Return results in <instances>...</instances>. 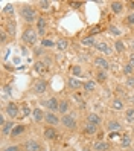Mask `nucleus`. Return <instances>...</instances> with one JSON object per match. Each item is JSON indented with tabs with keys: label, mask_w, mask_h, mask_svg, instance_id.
<instances>
[{
	"label": "nucleus",
	"mask_w": 134,
	"mask_h": 151,
	"mask_svg": "<svg viewBox=\"0 0 134 151\" xmlns=\"http://www.w3.org/2000/svg\"><path fill=\"white\" fill-rule=\"evenodd\" d=\"M64 151H76L75 148H67V150H64Z\"/></svg>",
	"instance_id": "nucleus-53"
},
{
	"label": "nucleus",
	"mask_w": 134,
	"mask_h": 151,
	"mask_svg": "<svg viewBox=\"0 0 134 151\" xmlns=\"http://www.w3.org/2000/svg\"><path fill=\"white\" fill-rule=\"evenodd\" d=\"M122 23L125 28L128 29H134V12H127L122 17Z\"/></svg>",
	"instance_id": "nucleus-42"
},
{
	"label": "nucleus",
	"mask_w": 134,
	"mask_h": 151,
	"mask_svg": "<svg viewBox=\"0 0 134 151\" xmlns=\"http://www.w3.org/2000/svg\"><path fill=\"white\" fill-rule=\"evenodd\" d=\"M44 116H46V110H44L41 105L34 107L32 114H31V119H32L34 124H37V125H40V124H44Z\"/></svg>",
	"instance_id": "nucleus-26"
},
{
	"label": "nucleus",
	"mask_w": 134,
	"mask_h": 151,
	"mask_svg": "<svg viewBox=\"0 0 134 151\" xmlns=\"http://www.w3.org/2000/svg\"><path fill=\"white\" fill-rule=\"evenodd\" d=\"M123 121L127 124H130V125L134 124V105H128V107L125 109V111H123Z\"/></svg>",
	"instance_id": "nucleus-39"
},
{
	"label": "nucleus",
	"mask_w": 134,
	"mask_h": 151,
	"mask_svg": "<svg viewBox=\"0 0 134 151\" xmlns=\"http://www.w3.org/2000/svg\"><path fill=\"white\" fill-rule=\"evenodd\" d=\"M123 151H134V147H131V148H128V150H123Z\"/></svg>",
	"instance_id": "nucleus-54"
},
{
	"label": "nucleus",
	"mask_w": 134,
	"mask_h": 151,
	"mask_svg": "<svg viewBox=\"0 0 134 151\" xmlns=\"http://www.w3.org/2000/svg\"><path fill=\"white\" fill-rule=\"evenodd\" d=\"M97 41H99V38L97 37H90V35H84V37L81 38V41H79V44H81L82 47H88V49H93Z\"/></svg>",
	"instance_id": "nucleus-33"
},
{
	"label": "nucleus",
	"mask_w": 134,
	"mask_h": 151,
	"mask_svg": "<svg viewBox=\"0 0 134 151\" xmlns=\"http://www.w3.org/2000/svg\"><path fill=\"white\" fill-rule=\"evenodd\" d=\"M2 151H24L23 142H6V144H2Z\"/></svg>",
	"instance_id": "nucleus-34"
},
{
	"label": "nucleus",
	"mask_w": 134,
	"mask_h": 151,
	"mask_svg": "<svg viewBox=\"0 0 134 151\" xmlns=\"http://www.w3.org/2000/svg\"><path fill=\"white\" fill-rule=\"evenodd\" d=\"M34 5L38 8L41 14H47L52 9V2H49V0H37V2H34Z\"/></svg>",
	"instance_id": "nucleus-35"
},
{
	"label": "nucleus",
	"mask_w": 134,
	"mask_h": 151,
	"mask_svg": "<svg viewBox=\"0 0 134 151\" xmlns=\"http://www.w3.org/2000/svg\"><path fill=\"white\" fill-rule=\"evenodd\" d=\"M113 47H114V52L116 55H127L130 49H128V43L125 41L123 38H116L113 41Z\"/></svg>",
	"instance_id": "nucleus-25"
},
{
	"label": "nucleus",
	"mask_w": 134,
	"mask_h": 151,
	"mask_svg": "<svg viewBox=\"0 0 134 151\" xmlns=\"http://www.w3.org/2000/svg\"><path fill=\"white\" fill-rule=\"evenodd\" d=\"M125 6H127V12H134V0H127Z\"/></svg>",
	"instance_id": "nucleus-47"
},
{
	"label": "nucleus",
	"mask_w": 134,
	"mask_h": 151,
	"mask_svg": "<svg viewBox=\"0 0 134 151\" xmlns=\"http://www.w3.org/2000/svg\"><path fill=\"white\" fill-rule=\"evenodd\" d=\"M0 29H3L14 41L17 38V35H19V22H17L15 17L14 19H2V26H0Z\"/></svg>",
	"instance_id": "nucleus-11"
},
{
	"label": "nucleus",
	"mask_w": 134,
	"mask_h": 151,
	"mask_svg": "<svg viewBox=\"0 0 134 151\" xmlns=\"http://www.w3.org/2000/svg\"><path fill=\"white\" fill-rule=\"evenodd\" d=\"M32 110H34V109L29 107V104L24 102V104L21 105V116H23V118H29L31 114H32Z\"/></svg>",
	"instance_id": "nucleus-45"
},
{
	"label": "nucleus",
	"mask_w": 134,
	"mask_h": 151,
	"mask_svg": "<svg viewBox=\"0 0 134 151\" xmlns=\"http://www.w3.org/2000/svg\"><path fill=\"white\" fill-rule=\"evenodd\" d=\"M127 101L123 99V98H119V96H111V99L108 102V109L113 110V111H118V113H123L125 109H127Z\"/></svg>",
	"instance_id": "nucleus-21"
},
{
	"label": "nucleus",
	"mask_w": 134,
	"mask_h": 151,
	"mask_svg": "<svg viewBox=\"0 0 134 151\" xmlns=\"http://www.w3.org/2000/svg\"><path fill=\"white\" fill-rule=\"evenodd\" d=\"M32 70L37 75H40L41 78H44V75H47L49 73V70H50V67L44 63L43 60H35L34 61V66H32Z\"/></svg>",
	"instance_id": "nucleus-27"
},
{
	"label": "nucleus",
	"mask_w": 134,
	"mask_h": 151,
	"mask_svg": "<svg viewBox=\"0 0 134 151\" xmlns=\"http://www.w3.org/2000/svg\"><path fill=\"white\" fill-rule=\"evenodd\" d=\"M123 86L127 87V90H134V75L133 76H128V78H125L123 79Z\"/></svg>",
	"instance_id": "nucleus-44"
},
{
	"label": "nucleus",
	"mask_w": 134,
	"mask_h": 151,
	"mask_svg": "<svg viewBox=\"0 0 134 151\" xmlns=\"http://www.w3.org/2000/svg\"><path fill=\"white\" fill-rule=\"evenodd\" d=\"M44 125H50V127L61 128V116H59V113L46 111V116H44Z\"/></svg>",
	"instance_id": "nucleus-22"
},
{
	"label": "nucleus",
	"mask_w": 134,
	"mask_h": 151,
	"mask_svg": "<svg viewBox=\"0 0 134 151\" xmlns=\"http://www.w3.org/2000/svg\"><path fill=\"white\" fill-rule=\"evenodd\" d=\"M40 44L44 47V49H47V50H52V49H57V40H53L50 37H44L40 40Z\"/></svg>",
	"instance_id": "nucleus-40"
},
{
	"label": "nucleus",
	"mask_w": 134,
	"mask_h": 151,
	"mask_svg": "<svg viewBox=\"0 0 134 151\" xmlns=\"http://www.w3.org/2000/svg\"><path fill=\"white\" fill-rule=\"evenodd\" d=\"M20 43L21 46L34 49L40 44V35L35 29V26H23L20 32Z\"/></svg>",
	"instance_id": "nucleus-3"
},
{
	"label": "nucleus",
	"mask_w": 134,
	"mask_h": 151,
	"mask_svg": "<svg viewBox=\"0 0 134 151\" xmlns=\"http://www.w3.org/2000/svg\"><path fill=\"white\" fill-rule=\"evenodd\" d=\"M84 122L93 124V125H97V127H104L105 118L102 116L99 111H87L84 114Z\"/></svg>",
	"instance_id": "nucleus-20"
},
{
	"label": "nucleus",
	"mask_w": 134,
	"mask_h": 151,
	"mask_svg": "<svg viewBox=\"0 0 134 151\" xmlns=\"http://www.w3.org/2000/svg\"><path fill=\"white\" fill-rule=\"evenodd\" d=\"M24 151H47V144L40 136H29L23 140Z\"/></svg>",
	"instance_id": "nucleus-6"
},
{
	"label": "nucleus",
	"mask_w": 134,
	"mask_h": 151,
	"mask_svg": "<svg viewBox=\"0 0 134 151\" xmlns=\"http://www.w3.org/2000/svg\"><path fill=\"white\" fill-rule=\"evenodd\" d=\"M69 75L70 76H75V78H79V79H88L90 78V75H88L87 72V69H84L82 64H79V63H72L69 66Z\"/></svg>",
	"instance_id": "nucleus-18"
},
{
	"label": "nucleus",
	"mask_w": 134,
	"mask_h": 151,
	"mask_svg": "<svg viewBox=\"0 0 134 151\" xmlns=\"http://www.w3.org/2000/svg\"><path fill=\"white\" fill-rule=\"evenodd\" d=\"M50 28V17L47 14H40L37 23H35V29H37L38 35H40V40L47 37V31Z\"/></svg>",
	"instance_id": "nucleus-13"
},
{
	"label": "nucleus",
	"mask_w": 134,
	"mask_h": 151,
	"mask_svg": "<svg viewBox=\"0 0 134 151\" xmlns=\"http://www.w3.org/2000/svg\"><path fill=\"white\" fill-rule=\"evenodd\" d=\"M127 43H128V49H130V52H134V38L128 40Z\"/></svg>",
	"instance_id": "nucleus-51"
},
{
	"label": "nucleus",
	"mask_w": 134,
	"mask_h": 151,
	"mask_svg": "<svg viewBox=\"0 0 134 151\" xmlns=\"http://www.w3.org/2000/svg\"><path fill=\"white\" fill-rule=\"evenodd\" d=\"M92 67L93 69H102V70H107V72H110L113 69V64L110 58H107L104 55H93L92 57Z\"/></svg>",
	"instance_id": "nucleus-15"
},
{
	"label": "nucleus",
	"mask_w": 134,
	"mask_h": 151,
	"mask_svg": "<svg viewBox=\"0 0 134 151\" xmlns=\"http://www.w3.org/2000/svg\"><path fill=\"white\" fill-rule=\"evenodd\" d=\"M41 137L46 144L53 148V147H59L61 139H62V131L57 127H50V125H44L41 128Z\"/></svg>",
	"instance_id": "nucleus-5"
},
{
	"label": "nucleus",
	"mask_w": 134,
	"mask_h": 151,
	"mask_svg": "<svg viewBox=\"0 0 134 151\" xmlns=\"http://www.w3.org/2000/svg\"><path fill=\"white\" fill-rule=\"evenodd\" d=\"M3 52H5V54H3V57H2V63H8V58H9V55H11V47L5 49Z\"/></svg>",
	"instance_id": "nucleus-48"
},
{
	"label": "nucleus",
	"mask_w": 134,
	"mask_h": 151,
	"mask_svg": "<svg viewBox=\"0 0 134 151\" xmlns=\"http://www.w3.org/2000/svg\"><path fill=\"white\" fill-rule=\"evenodd\" d=\"M70 47V38L69 37H58L57 38V50L58 52H66Z\"/></svg>",
	"instance_id": "nucleus-36"
},
{
	"label": "nucleus",
	"mask_w": 134,
	"mask_h": 151,
	"mask_svg": "<svg viewBox=\"0 0 134 151\" xmlns=\"http://www.w3.org/2000/svg\"><path fill=\"white\" fill-rule=\"evenodd\" d=\"M49 151H62L59 147H53V148H49Z\"/></svg>",
	"instance_id": "nucleus-52"
},
{
	"label": "nucleus",
	"mask_w": 134,
	"mask_h": 151,
	"mask_svg": "<svg viewBox=\"0 0 134 151\" xmlns=\"http://www.w3.org/2000/svg\"><path fill=\"white\" fill-rule=\"evenodd\" d=\"M97 90H99V86H97V83L95 81V79L88 78L84 81V86H82V93L85 96H93L97 93Z\"/></svg>",
	"instance_id": "nucleus-23"
},
{
	"label": "nucleus",
	"mask_w": 134,
	"mask_h": 151,
	"mask_svg": "<svg viewBox=\"0 0 134 151\" xmlns=\"http://www.w3.org/2000/svg\"><path fill=\"white\" fill-rule=\"evenodd\" d=\"M82 86H84V79H79L75 76H66L64 79V87L66 90L70 93H76V92H81L82 90Z\"/></svg>",
	"instance_id": "nucleus-14"
},
{
	"label": "nucleus",
	"mask_w": 134,
	"mask_h": 151,
	"mask_svg": "<svg viewBox=\"0 0 134 151\" xmlns=\"http://www.w3.org/2000/svg\"><path fill=\"white\" fill-rule=\"evenodd\" d=\"M2 92H3V98H12V84L11 81H3L2 83Z\"/></svg>",
	"instance_id": "nucleus-43"
},
{
	"label": "nucleus",
	"mask_w": 134,
	"mask_h": 151,
	"mask_svg": "<svg viewBox=\"0 0 134 151\" xmlns=\"http://www.w3.org/2000/svg\"><path fill=\"white\" fill-rule=\"evenodd\" d=\"M92 147L95 151H113V142L110 139H104V140H93Z\"/></svg>",
	"instance_id": "nucleus-28"
},
{
	"label": "nucleus",
	"mask_w": 134,
	"mask_h": 151,
	"mask_svg": "<svg viewBox=\"0 0 134 151\" xmlns=\"http://www.w3.org/2000/svg\"><path fill=\"white\" fill-rule=\"evenodd\" d=\"M29 130L31 128H29L28 124H23V122L15 124V127H14L11 136H9V142H23L26 137H29L28 136Z\"/></svg>",
	"instance_id": "nucleus-8"
},
{
	"label": "nucleus",
	"mask_w": 134,
	"mask_h": 151,
	"mask_svg": "<svg viewBox=\"0 0 134 151\" xmlns=\"http://www.w3.org/2000/svg\"><path fill=\"white\" fill-rule=\"evenodd\" d=\"M81 151H95V148L92 147V144H82Z\"/></svg>",
	"instance_id": "nucleus-50"
},
{
	"label": "nucleus",
	"mask_w": 134,
	"mask_h": 151,
	"mask_svg": "<svg viewBox=\"0 0 134 151\" xmlns=\"http://www.w3.org/2000/svg\"><path fill=\"white\" fill-rule=\"evenodd\" d=\"M120 72H122V75L125 76V78H128V76H133L134 75V67L128 63L127 60L122 63V66H120Z\"/></svg>",
	"instance_id": "nucleus-41"
},
{
	"label": "nucleus",
	"mask_w": 134,
	"mask_h": 151,
	"mask_svg": "<svg viewBox=\"0 0 134 151\" xmlns=\"http://www.w3.org/2000/svg\"><path fill=\"white\" fill-rule=\"evenodd\" d=\"M49 52H50V50L44 49V47L41 46V44H38L37 47H34V49H32V55H34V58H35V60H43L44 57H46V55L49 54Z\"/></svg>",
	"instance_id": "nucleus-38"
},
{
	"label": "nucleus",
	"mask_w": 134,
	"mask_h": 151,
	"mask_svg": "<svg viewBox=\"0 0 134 151\" xmlns=\"http://www.w3.org/2000/svg\"><path fill=\"white\" fill-rule=\"evenodd\" d=\"M2 111L8 116V119H19L20 118V114H21V107H20V104L14 101V99H9L8 102L3 104V107H2Z\"/></svg>",
	"instance_id": "nucleus-7"
},
{
	"label": "nucleus",
	"mask_w": 134,
	"mask_h": 151,
	"mask_svg": "<svg viewBox=\"0 0 134 151\" xmlns=\"http://www.w3.org/2000/svg\"><path fill=\"white\" fill-rule=\"evenodd\" d=\"M11 41H12V38H11L3 29H0V49H2V50L8 49V47H9V43H11Z\"/></svg>",
	"instance_id": "nucleus-37"
},
{
	"label": "nucleus",
	"mask_w": 134,
	"mask_h": 151,
	"mask_svg": "<svg viewBox=\"0 0 134 151\" xmlns=\"http://www.w3.org/2000/svg\"><path fill=\"white\" fill-rule=\"evenodd\" d=\"M79 118L76 111H70L64 116H61V131L66 134H75L79 131Z\"/></svg>",
	"instance_id": "nucleus-4"
},
{
	"label": "nucleus",
	"mask_w": 134,
	"mask_h": 151,
	"mask_svg": "<svg viewBox=\"0 0 134 151\" xmlns=\"http://www.w3.org/2000/svg\"><path fill=\"white\" fill-rule=\"evenodd\" d=\"M59 99H61V98H58L57 95L50 93L47 96L41 98V99H40V105L46 111H55V113H58V110H59Z\"/></svg>",
	"instance_id": "nucleus-9"
},
{
	"label": "nucleus",
	"mask_w": 134,
	"mask_h": 151,
	"mask_svg": "<svg viewBox=\"0 0 134 151\" xmlns=\"http://www.w3.org/2000/svg\"><path fill=\"white\" fill-rule=\"evenodd\" d=\"M49 79L47 78H35L31 81L29 87H28V90H26V96H32V98H44V96H47L49 93Z\"/></svg>",
	"instance_id": "nucleus-2"
},
{
	"label": "nucleus",
	"mask_w": 134,
	"mask_h": 151,
	"mask_svg": "<svg viewBox=\"0 0 134 151\" xmlns=\"http://www.w3.org/2000/svg\"><path fill=\"white\" fill-rule=\"evenodd\" d=\"M133 144H134L133 134H131L130 131H123L122 134H120V137H119V148H120L122 151H123V150H128V148L134 147Z\"/></svg>",
	"instance_id": "nucleus-24"
},
{
	"label": "nucleus",
	"mask_w": 134,
	"mask_h": 151,
	"mask_svg": "<svg viewBox=\"0 0 134 151\" xmlns=\"http://www.w3.org/2000/svg\"><path fill=\"white\" fill-rule=\"evenodd\" d=\"M67 5L72 8L73 11H79V9H82V8L85 6L84 2H67Z\"/></svg>",
	"instance_id": "nucleus-46"
},
{
	"label": "nucleus",
	"mask_w": 134,
	"mask_h": 151,
	"mask_svg": "<svg viewBox=\"0 0 134 151\" xmlns=\"http://www.w3.org/2000/svg\"><path fill=\"white\" fill-rule=\"evenodd\" d=\"M90 78L95 79L99 87H105L107 84L110 83V72H107V70H102V69H93Z\"/></svg>",
	"instance_id": "nucleus-16"
},
{
	"label": "nucleus",
	"mask_w": 134,
	"mask_h": 151,
	"mask_svg": "<svg viewBox=\"0 0 134 151\" xmlns=\"http://www.w3.org/2000/svg\"><path fill=\"white\" fill-rule=\"evenodd\" d=\"M15 6H17V15H19L23 26H35V23H37L38 17L41 14L38 11V8L34 3H28V2L15 3Z\"/></svg>",
	"instance_id": "nucleus-1"
},
{
	"label": "nucleus",
	"mask_w": 134,
	"mask_h": 151,
	"mask_svg": "<svg viewBox=\"0 0 134 151\" xmlns=\"http://www.w3.org/2000/svg\"><path fill=\"white\" fill-rule=\"evenodd\" d=\"M102 130V127H97V125H93V124H88V122H82L81 124V128H79V133L85 137H95L99 134V131Z\"/></svg>",
	"instance_id": "nucleus-19"
},
{
	"label": "nucleus",
	"mask_w": 134,
	"mask_h": 151,
	"mask_svg": "<svg viewBox=\"0 0 134 151\" xmlns=\"http://www.w3.org/2000/svg\"><path fill=\"white\" fill-rule=\"evenodd\" d=\"M107 32H108V35L114 37V40L116 38H122V35H123L122 26H119L118 23H108L107 24Z\"/></svg>",
	"instance_id": "nucleus-31"
},
{
	"label": "nucleus",
	"mask_w": 134,
	"mask_h": 151,
	"mask_svg": "<svg viewBox=\"0 0 134 151\" xmlns=\"http://www.w3.org/2000/svg\"><path fill=\"white\" fill-rule=\"evenodd\" d=\"M15 15H17L15 3H6L2 9V19H14Z\"/></svg>",
	"instance_id": "nucleus-32"
},
{
	"label": "nucleus",
	"mask_w": 134,
	"mask_h": 151,
	"mask_svg": "<svg viewBox=\"0 0 134 151\" xmlns=\"http://www.w3.org/2000/svg\"><path fill=\"white\" fill-rule=\"evenodd\" d=\"M125 60H127L128 63L134 67V52H128V54H127V58H125Z\"/></svg>",
	"instance_id": "nucleus-49"
},
{
	"label": "nucleus",
	"mask_w": 134,
	"mask_h": 151,
	"mask_svg": "<svg viewBox=\"0 0 134 151\" xmlns=\"http://www.w3.org/2000/svg\"><path fill=\"white\" fill-rule=\"evenodd\" d=\"M14 127H15V121H12V119H8V122L5 124V125L0 127V128H2V130H0V134H2L3 144H6V140L9 139V136H11V133H12Z\"/></svg>",
	"instance_id": "nucleus-30"
},
{
	"label": "nucleus",
	"mask_w": 134,
	"mask_h": 151,
	"mask_svg": "<svg viewBox=\"0 0 134 151\" xmlns=\"http://www.w3.org/2000/svg\"><path fill=\"white\" fill-rule=\"evenodd\" d=\"M72 98H69V96H62L61 99H59V116H64V114L70 113L72 111Z\"/></svg>",
	"instance_id": "nucleus-29"
},
{
	"label": "nucleus",
	"mask_w": 134,
	"mask_h": 151,
	"mask_svg": "<svg viewBox=\"0 0 134 151\" xmlns=\"http://www.w3.org/2000/svg\"><path fill=\"white\" fill-rule=\"evenodd\" d=\"M107 6L114 17H123L127 12V6L122 0H110V2H107Z\"/></svg>",
	"instance_id": "nucleus-17"
},
{
	"label": "nucleus",
	"mask_w": 134,
	"mask_h": 151,
	"mask_svg": "<svg viewBox=\"0 0 134 151\" xmlns=\"http://www.w3.org/2000/svg\"><path fill=\"white\" fill-rule=\"evenodd\" d=\"M93 50L97 52V54H101V55H104V57H107V58H111L113 55H116L113 43H110L105 38H99V41H97V44L93 47Z\"/></svg>",
	"instance_id": "nucleus-12"
},
{
	"label": "nucleus",
	"mask_w": 134,
	"mask_h": 151,
	"mask_svg": "<svg viewBox=\"0 0 134 151\" xmlns=\"http://www.w3.org/2000/svg\"><path fill=\"white\" fill-rule=\"evenodd\" d=\"M104 130L108 133H123V122L118 116H107L104 122Z\"/></svg>",
	"instance_id": "nucleus-10"
}]
</instances>
